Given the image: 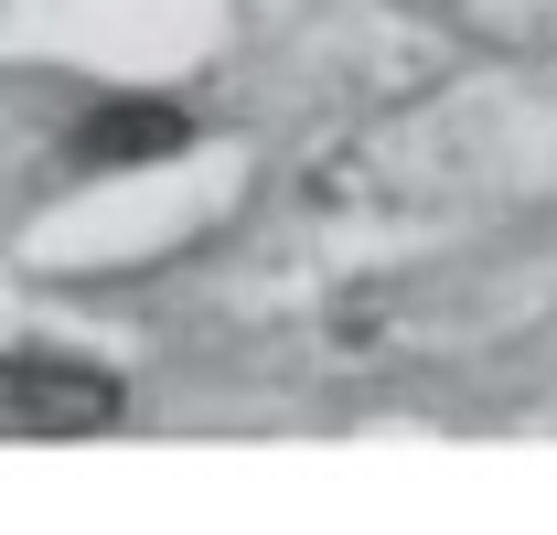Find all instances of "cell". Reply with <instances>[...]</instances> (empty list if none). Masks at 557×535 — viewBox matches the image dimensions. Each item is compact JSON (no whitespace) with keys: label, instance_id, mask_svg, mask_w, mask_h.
Returning a JSON list of instances; mask_svg holds the SVG:
<instances>
[{"label":"cell","instance_id":"obj_2","mask_svg":"<svg viewBox=\"0 0 557 535\" xmlns=\"http://www.w3.org/2000/svg\"><path fill=\"white\" fill-rule=\"evenodd\" d=\"M194 119L183 108H161V97H108V108H86L65 139L75 172H129V161H161V150H183Z\"/></svg>","mask_w":557,"mask_h":535},{"label":"cell","instance_id":"obj_1","mask_svg":"<svg viewBox=\"0 0 557 535\" xmlns=\"http://www.w3.org/2000/svg\"><path fill=\"white\" fill-rule=\"evenodd\" d=\"M119 418H129V386H119L108 364L44 353V343L0 353V439H97V428H119Z\"/></svg>","mask_w":557,"mask_h":535}]
</instances>
